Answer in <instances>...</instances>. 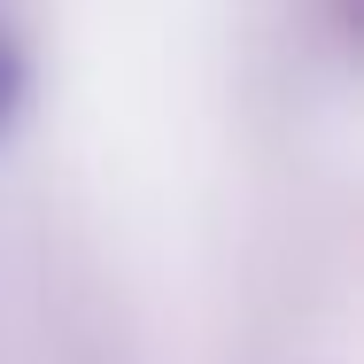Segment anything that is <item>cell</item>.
Segmentation results:
<instances>
[{
    "label": "cell",
    "mask_w": 364,
    "mask_h": 364,
    "mask_svg": "<svg viewBox=\"0 0 364 364\" xmlns=\"http://www.w3.org/2000/svg\"><path fill=\"white\" fill-rule=\"evenodd\" d=\"M16 101H23V55H16V39L0 31V124L16 117Z\"/></svg>",
    "instance_id": "6da1fadb"
}]
</instances>
